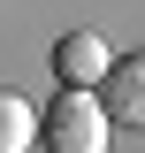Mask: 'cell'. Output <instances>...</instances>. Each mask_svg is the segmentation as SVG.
I'll return each mask as SVG.
<instances>
[{"mask_svg": "<svg viewBox=\"0 0 145 153\" xmlns=\"http://www.w3.org/2000/svg\"><path fill=\"white\" fill-rule=\"evenodd\" d=\"M107 130L115 123L99 115V100L69 92V84L38 107V153H107Z\"/></svg>", "mask_w": 145, "mask_h": 153, "instance_id": "6da1fadb", "label": "cell"}, {"mask_svg": "<svg viewBox=\"0 0 145 153\" xmlns=\"http://www.w3.org/2000/svg\"><path fill=\"white\" fill-rule=\"evenodd\" d=\"M92 100H99L107 123H145V61L138 54H115L107 69H99V84H92Z\"/></svg>", "mask_w": 145, "mask_h": 153, "instance_id": "7a4b0ae2", "label": "cell"}, {"mask_svg": "<svg viewBox=\"0 0 145 153\" xmlns=\"http://www.w3.org/2000/svg\"><path fill=\"white\" fill-rule=\"evenodd\" d=\"M107 61H115V54H107V38H99V31H69V38H54V76L69 84V92H92Z\"/></svg>", "mask_w": 145, "mask_h": 153, "instance_id": "3957f363", "label": "cell"}, {"mask_svg": "<svg viewBox=\"0 0 145 153\" xmlns=\"http://www.w3.org/2000/svg\"><path fill=\"white\" fill-rule=\"evenodd\" d=\"M38 146V107L23 92H0V153H31Z\"/></svg>", "mask_w": 145, "mask_h": 153, "instance_id": "277c9868", "label": "cell"}]
</instances>
